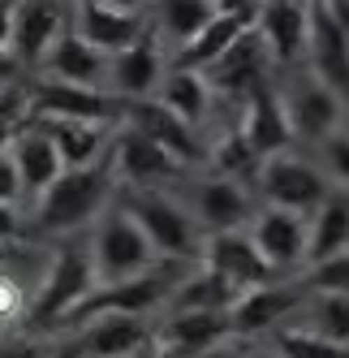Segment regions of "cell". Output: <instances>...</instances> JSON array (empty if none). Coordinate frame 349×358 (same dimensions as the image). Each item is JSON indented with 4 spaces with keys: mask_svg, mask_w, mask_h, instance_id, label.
Masks as SVG:
<instances>
[{
    "mask_svg": "<svg viewBox=\"0 0 349 358\" xmlns=\"http://www.w3.org/2000/svg\"><path fill=\"white\" fill-rule=\"evenodd\" d=\"M22 315V285L13 276H0V320Z\"/></svg>",
    "mask_w": 349,
    "mask_h": 358,
    "instance_id": "obj_39",
    "label": "cell"
},
{
    "mask_svg": "<svg viewBox=\"0 0 349 358\" xmlns=\"http://www.w3.org/2000/svg\"><path fill=\"white\" fill-rule=\"evenodd\" d=\"M251 220V199L246 190L233 182V177H211L194 190V224L211 229V234H233V229H246Z\"/></svg>",
    "mask_w": 349,
    "mask_h": 358,
    "instance_id": "obj_24",
    "label": "cell"
},
{
    "mask_svg": "<svg viewBox=\"0 0 349 358\" xmlns=\"http://www.w3.org/2000/svg\"><path fill=\"white\" fill-rule=\"evenodd\" d=\"M112 186H117V177H112L108 156L99 164H87V169H65L57 177V186L47 194H39L35 229L39 234H69V229H82L108 203Z\"/></svg>",
    "mask_w": 349,
    "mask_h": 358,
    "instance_id": "obj_1",
    "label": "cell"
},
{
    "mask_svg": "<svg viewBox=\"0 0 349 358\" xmlns=\"http://www.w3.org/2000/svg\"><path fill=\"white\" fill-rule=\"evenodd\" d=\"M216 13H255L263 0H211Z\"/></svg>",
    "mask_w": 349,
    "mask_h": 358,
    "instance_id": "obj_42",
    "label": "cell"
},
{
    "mask_svg": "<svg viewBox=\"0 0 349 358\" xmlns=\"http://www.w3.org/2000/svg\"><path fill=\"white\" fill-rule=\"evenodd\" d=\"M311 73L332 87L341 99H349V31L328 5H311Z\"/></svg>",
    "mask_w": 349,
    "mask_h": 358,
    "instance_id": "obj_12",
    "label": "cell"
},
{
    "mask_svg": "<svg viewBox=\"0 0 349 358\" xmlns=\"http://www.w3.org/2000/svg\"><path fill=\"white\" fill-rule=\"evenodd\" d=\"M108 164H112V177L126 182L130 190H156V186L168 182V177L181 173V160L168 156L156 138H147L142 130H134V125H126V130L112 134Z\"/></svg>",
    "mask_w": 349,
    "mask_h": 358,
    "instance_id": "obj_7",
    "label": "cell"
},
{
    "mask_svg": "<svg viewBox=\"0 0 349 358\" xmlns=\"http://www.w3.org/2000/svg\"><path fill=\"white\" fill-rule=\"evenodd\" d=\"M233 337V320L229 311H172V320L156 332V341L177 350L186 358H203L220 341Z\"/></svg>",
    "mask_w": 349,
    "mask_h": 358,
    "instance_id": "obj_22",
    "label": "cell"
},
{
    "mask_svg": "<svg viewBox=\"0 0 349 358\" xmlns=\"http://www.w3.org/2000/svg\"><path fill=\"white\" fill-rule=\"evenodd\" d=\"M160 108H168L172 117H177L181 125H190V130H198V125L207 121L211 113V87L203 73H194V69H164V78H160V91L151 95Z\"/></svg>",
    "mask_w": 349,
    "mask_h": 358,
    "instance_id": "obj_26",
    "label": "cell"
},
{
    "mask_svg": "<svg viewBox=\"0 0 349 358\" xmlns=\"http://www.w3.org/2000/svg\"><path fill=\"white\" fill-rule=\"evenodd\" d=\"M73 358H82V354H73Z\"/></svg>",
    "mask_w": 349,
    "mask_h": 358,
    "instance_id": "obj_47",
    "label": "cell"
},
{
    "mask_svg": "<svg viewBox=\"0 0 349 358\" xmlns=\"http://www.w3.org/2000/svg\"><path fill=\"white\" fill-rule=\"evenodd\" d=\"M0 358H47L39 345H0Z\"/></svg>",
    "mask_w": 349,
    "mask_h": 358,
    "instance_id": "obj_43",
    "label": "cell"
},
{
    "mask_svg": "<svg viewBox=\"0 0 349 358\" xmlns=\"http://www.w3.org/2000/svg\"><path fill=\"white\" fill-rule=\"evenodd\" d=\"M156 9H160V31L172 35V43H177V48H186L216 17L211 0H156Z\"/></svg>",
    "mask_w": 349,
    "mask_h": 358,
    "instance_id": "obj_32",
    "label": "cell"
},
{
    "mask_svg": "<svg viewBox=\"0 0 349 358\" xmlns=\"http://www.w3.org/2000/svg\"><path fill=\"white\" fill-rule=\"evenodd\" d=\"M0 255H5V250H0Z\"/></svg>",
    "mask_w": 349,
    "mask_h": 358,
    "instance_id": "obj_48",
    "label": "cell"
},
{
    "mask_svg": "<svg viewBox=\"0 0 349 358\" xmlns=\"http://www.w3.org/2000/svg\"><path fill=\"white\" fill-rule=\"evenodd\" d=\"M311 246H306V264H319L328 255L349 250V190H328V199L311 212Z\"/></svg>",
    "mask_w": 349,
    "mask_h": 358,
    "instance_id": "obj_30",
    "label": "cell"
},
{
    "mask_svg": "<svg viewBox=\"0 0 349 358\" xmlns=\"http://www.w3.org/2000/svg\"><path fill=\"white\" fill-rule=\"evenodd\" d=\"M147 31L142 17H126V13H112L104 9L99 0H78V39H87L91 48H99V52H121V48H130L138 35Z\"/></svg>",
    "mask_w": 349,
    "mask_h": 358,
    "instance_id": "obj_28",
    "label": "cell"
},
{
    "mask_svg": "<svg viewBox=\"0 0 349 358\" xmlns=\"http://www.w3.org/2000/svg\"><path fill=\"white\" fill-rule=\"evenodd\" d=\"M172 289H177V280H172L168 268H151L142 276H130V280H117V285H99L78 311H73V320H104V315H134L142 320L147 311H156L160 302L172 298Z\"/></svg>",
    "mask_w": 349,
    "mask_h": 358,
    "instance_id": "obj_6",
    "label": "cell"
},
{
    "mask_svg": "<svg viewBox=\"0 0 349 358\" xmlns=\"http://www.w3.org/2000/svg\"><path fill=\"white\" fill-rule=\"evenodd\" d=\"M302 5H311V0H302Z\"/></svg>",
    "mask_w": 349,
    "mask_h": 358,
    "instance_id": "obj_46",
    "label": "cell"
},
{
    "mask_svg": "<svg viewBox=\"0 0 349 358\" xmlns=\"http://www.w3.org/2000/svg\"><path fill=\"white\" fill-rule=\"evenodd\" d=\"M31 125L39 134L52 138V147L61 151V164L65 169H87V164H99L104 151L112 143L108 125L99 121H65V117H31Z\"/></svg>",
    "mask_w": 349,
    "mask_h": 358,
    "instance_id": "obj_21",
    "label": "cell"
},
{
    "mask_svg": "<svg viewBox=\"0 0 349 358\" xmlns=\"http://www.w3.org/2000/svg\"><path fill=\"white\" fill-rule=\"evenodd\" d=\"M255 173H259V194L267 199V208H285V212H297V216H311L332 190L328 173L315 169L311 160L289 156V151L259 160Z\"/></svg>",
    "mask_w": 349,
    "mask_h": 358,
    "instance_id": "obj_5",
    "label": "cell"
},
{
    "mask_svg": "<svg viewBox=\"0 0 349 358\" xmlns=\"http://www.w3.org/2000/svg\"><path fill=\"white\" fill-rule=\"evenodd\" d=\"M31 117H65V121H99L112 125L126 117V99L108 91H87V87H65L43 78L31 95Z\"/></svg>",
    "mask_w": 349,
    "mask_h": 358,
    "instance_id": "obj_11",
    "label": "cell"
},
{
    "mask_svg": "<svg viewBox=\"0 0 349 358\" xmlns=\"http://www.w3.org/2000/svg\"><path fill=\"white\" fill-rule=\"evenodd\" d=\"M121 121L134 125V130H142L147 138H156L168 156H177L181 164H203L207 160V147H198L194 130L181 125L168 108H160L156 99H134V104H126V117H121Z\"/></svg>",
    "mask_w": 349,
    "mask_h": 358,
    "instance_id": "obj_20",
    "label": "cell"
},
{
    "mask_svg": "<svg viewBox=\"0 0 349 358\" xmlns=\"http://www.w3.org/2000/svg\"><path fill=\"white\" fill-rule=\"evenodd\" d=\"M302 289H306V294H345V298H349V250L311 264Z\"/></svg>",
    "mask_w": 349,
    "mask_h": 358,
    "instance_id": "obj_34",
    "label": "cell"
},
{
    "mask_svg": "<svg viewBox=\"0 0 349 358\" xmlns=\"http://www.w3.org/2000/svg\"><path fill=\"white\" fill-rule=\"evenodd\" d=\"M281 104H285V117H289V130L293 138H311V143H323L341 130V117H345V99L323 87L315 73H297V78L281 91Z\"/></svg>",
    "mask_w": 349,
    "mask_h": 358,
    "instance_id": "obj_8",
    "label": "cell"
},
{
    "mask_svg": "<svg viewBox=\"0 0 349 358\" xmlns=\"http://www.w3.org/2000/svg\"><path fill=\"white\" fill-rule=\"evenodd\" d=\"M306 332L349 350V298L345 294H306Z\"/></svg>",
    "mask_w": 349,
    "mask_h": 358,
    "instance_id": "obj_31",
    "label": "cell"
},
{
    "mask_svg": "<svg viewBox=\"0 0 349 358\" xmlns=\"http://www.w3.org/2000/svg\"><path fill=\"white\" fill-rule=\"evenodd\" d=\"M242 108H246V117H242L237 130L246 134V143L255 147V156L259 160L281 156V151L289 147V138H293L285 104H281V91L272 87V83H263V87H255L251 95L242 99Z\"/></svg>",
    "mask_w": 349,
    "mask_h": 358,
    "instance_id": "obj_16",
    "label": "cell"
},
{
    "mask_svg": "<svg viewBox=\"0 0 349 358\" xmlns=\"http://www.w3.org/2000/svg\"><path fill=\"white\" fill-rule=\"evenodd\" d=\"M130 358H160V345H156V341H147V345H142L138 354H130Z\"/></svg>",
    "mask_w": 349,
    "mask_h": 358,
    "instance_id": "obj_45",
    "label": "cell"
},
{
    "mask_svg": "<svg viewBox=\"0 0 349 358\" xmlns=\"http://www.w3.org/2000/svg\"><path fill=\"white\" fill-rule=\"evenodd\" d=\"M17 138V117H0V151H9Z\"/></svg>",
    "mask_w": 349,
    "mask_h": 358,
    "instance_id": "obj_44",
    "label": "cell"
},
{
    "mask_svg": "<svg viewBox=\"0 0 349 358\" xmlns=\"http://www.w3.org/2000/svg\"><path fill=\"white\" fill-rule=\"evenodd\" d=\"M13 5L17 0H0V69L13 57Z\"/></svg>",
    "mask_w": 349,
    "mask_h": 358,
    "instance_id": "obj_38",
    "label": "cell"
},
{
    "mask_svg": "<svg viewBox=\"0 0 349 358\" xmlns=\"http://www.w3.org/2000/svg\"><path fill=\"white\" fill-rule=\"evenodd\" d=\"M255 31L267 43L272 65L302 61L311 43V5H302V0H263L255 13Z\"/></svg>",
    "mask_w": 349,
    "mask_h": 358,
    "instance_id": "obj_13",
    "label": "cell"
},
{
    "mask_svg": "<svg viewBox=\"0 0 349 358\" xmlns=\"http://www.w3.org/2000/svg\"><path fill=\"white\" fill-rule=\"evenodd\" d=\"M255 13H259V9H255ZM255 13H216L186 48H177V61H172V65H177V69H194V73L211 69V65L233 48L237 35H246V31L255 27Z\"/></svg>",
    "mask_w": 349,
    "mask_h": 358,
    "instance_id": "obj_25",
    "label": "cell"
},
{
    "mask_svg": "<svg viewBox=\"0 0 349 358\" xmlns=\"http://www.w3.org/2000/svg\"><path fill=\"white\" fill-rule=\"evenodd\" d=\"M126 212L138 220V229L147 234V242L156 246V255L203 264V238H198V224L181 203H172L160 190H130Z\"/></svg>",
    "mask_w": 349,
    "mask_h": 358,
    "instance_id": "obj_3",
    "label": "cell"
},
{
    "mask_svg": "<svg viewBox=\"0 0 349 358\" xmlns=\"http://www.w3.org/2000/svg\"><path fill=\"white\" fill-rule=\"evenodd\" d=\"M9 156H13V164H17L22 194H31V199L47 194V190L57 186V177L65 173L61 151L52 147V138H47V134H39L35 125L17 130V138H13V147H9Z\"/></svg>",
    "mask_w": 349,
    "mask_h": 358,
    "instance_id": "obj_23",
    "label": "cell"
},
{
    "mask_svg": "<svg viewBox=\"0 0 349 358\" xmlns=\"http://www.w3.org/2000/svg\"><path fill=\"white\" fill-rule=\"evenodd\" d=\"M267 69H272V52H267L263 35L251 27L246 35H237L229 52H224L211 69H203V73H207V87L211 91H224V95L246 99L255 87L267 83Z\"/></svg>",
    "mask_w": 349,
    "mask_h": 358,
    "instance_id": "obj_14",
    "label": "cell"
},
{
    "mask_svg": "<svg viewBox=\"0 0 349 358\" xmlns=\"http://www.w3.org/2000/svg\"><path fill=\"white\" fill-rule=\"evenodd\" d=\"M91 264H95L99 285H117V280L151 272L156 246L147 242V234L138 229V220L126 208H112L104 220H99L95 238H91Z\"/></svg>",
    "mask_w": 349,
    "mask_h": 358,
    "instance_id": "obj_2",
    "label": "cell"
},
{
    "mask_svg": "<svg viewBox=\"0 0 349 358\" xmlns=\"http://www.w3.org/2000/svg\"><path fill=\"white\" fill-rule=\"evenodd\" d=\"M13 238H22V220H17V208L0 203V250H5Z\"/></svg>",
    "mask_w": 349,
    "mask_h": 358,
    "instance_id": "obj_40",
    "label": "cell"
},
{
    "mask_svg": "<svg viewBox=\"0 0 349 358\" xmlns=\"http://www.w3.org/2000/svg\"><path fill=\"white\" fill-rule=\"evenodd\" d=\"M95 289H99V276H95V264H91V246L69 242L52 255V268L43 276V289L31 306V320L35 324H57V320L78 311Z\"/></svg>",
    "mask_w": 349,
    "mask_h": 358,
    "instance_id": "obj_4",
    "label": "cell"
},
{
    "mask_svg": "<svg viewBox=\"0 0 349 358\" xmlns=\"http://www.w3.org/2000/svg\"><path fill=\"white\" fill-rule=\"evenodd\" d=\"M151 337V328L134 315H104V320H91L82 328V358H130L138 354Z\"/></svg>",
    "mask_w": 349,
    "mask_h": 358,
    "instance_id": "obj_27",
    "label": "cell"
},
{
    "mask_svg": "<svg viewBox=\"0 0 349 358\" xmlns=\"http://www.w3.org/2000/svg\"><path fill=\"white\" fill-rule=\"evenodd\" d=\"M246 234H251L255 250L267 259V268L276 276L306 264V246H311V220L306 216L285 212V208H263Z\"/></svg>",
    "mask_w": 349,
    "mask_h": 358,
    "instance_id": "obj_9",
    "label": "cell"
},
{
    "mask_svg": "<svg viewBox=\"0 0 349 358\" xmlns=\"http://www.w3.org/2000/svg\"><path fill=\"white\" fill-rule=\"evenodd\" d=\"M61 35H65V13L52 0H17L13 5V57L17 61L43 65Z\"/></svg>",
    "mask_w": 349,
    "mask_h": 358,
    "instance_id": "obj_17",
    "label": "cell"
},
{
    "mask_svg": "<svg viewBox=\"0 0 349 358\" xmlns=\"http://www.w3.org/2000/svg\"><path fill=\"white\" fill-rule=\"evenodd\" d=\"M306 302V289L302 285H281V280H272V285H259V289H246L242 302L229 311L233 320V337H255V332H267L276 328L289 311Z\"/></svg>",
    "mask_w": 349,
    "mask_h": 358,
    "instance_id": "obj_19",
    "label": "cell"
},
{
    "mask_svg": "<svg viewBox=\"0 0 349 358\" xmlns=\"http://www.w3.org/2000/svg\"><path fill=\"white\" fill-rule=\"evenodd\" d=\"M211 164H216L224 177H237L242 169H259V156H255V147L246 143V134L233 130V134H224V138L211 147Z\"/></svg>",
    "mask_w": 349,
    "mask_h": 358,
    "instance_id": "obj_35",
    "label": "cell"
},
{
    "mask_svg": "<svg viewBox=\"0 0 349 358\" xmlns=\"http://www.w3.org/2000/svg\"><path fill=\"white\" fill-rule=\"evenodd\" d=\"M276 358H349V350L315 337L306 328H276Z\"/></svg>",
    "mask_w": 349,
    "mask_h": 358,
    "instance_id": "obj_33",
    "label": "cell"
},
{
    "mask_svg": "<svg viewBox=\"0 0 349 358\" xmlns=\"http://www.w3.org/2000/svg\"><path fill=\"white\" fill-rule=\"evenodd\" d=\"M160 78H164V52H160V35L156 31H142L130 48L112 52L108 61V95L126 99H151L160 91Z\"/></svg>",
    "mask_w": 349,
    "mask_h": 358,
    "instance_id": "obj_10",
    "label": "cell"
},
{
    "mask_svg": "<svg viewBox=\"0 0 349 358\" xmlns=\"http://www.w3.org/2000/svg\"><path fill=\"white\" fill-rule=\"evenodd\" d=\"M203 264L216 268L220 276H229L233 285L242 289H259V285H272L276 272L267 268V259L255 250L251 234L246 229H233V234H211L203 242Z\"/></svg>",
    "mask_w": 349,
    "mask_h": 358,
    "instance_id": "obj_15",
    "label": "cell"
},
{
    "mask_svg": "<svg viewBox=\"0 0 349 358\" xmlns=\"http://www.w3.org/2000/svg\"><path fill=\"white\" fill-rule=\"evenodd\" d=\"M22 199V182H17V164H13V156L9 151H0V203H13Z\"/></svg>",
    "mask_w": 349,
    "mask_h": 358,
    "instance_id": "obj_37",
    "label": "cell"
},
{
    "mask_svg": "<svg viewBox=\"0 0 349 358\" xmlns=\"http://www.w3.org/2000/svg\"><path fill=\"white\" fill-rule=\"evenodd\" d=\"M242 285H233L229 276H220L216 268H198L194 276H186L177 289H172V311H233L242 302Z\"/></svg>",
    "mask_w": 349,
    "mask_h": 358,
    "instance_id": "obj_29",
    "label": "cell"
},
{
    "mask_svg": "<svg viewBox=\"0 0 349 358\" xmlns=\"http://www.w3.org/2000/svg\"><path fill=\"white\" fill-rule=\"evenodd\" d=\"M104 9H112V13H126V17H147V9L156 5V0H99Z\"/></svg>",
    "mask_w": 349,
    "mask_h": 358,
    "instance_id": "obj_41",
    "label": "cell"
},
{
    "mask_svg": "<svg viewBox=\"0 0 349 358\" xmlns=\"http://www.w3.org/2000/svg\"><path fill=\"white\" fill-rule=\"evenodd\" d=\"M255 358H259V354H255Z\"/></svg>",
    "mask_w": 349,
    "mask_h": 358,
    "instance_id": "obj_49",
    "label": "cell"
},
{
    "mask_svg": "<svg viewBox=\"0 0 349 358\" xmlns=\"http://www.w3.org/2000/svg\"><path fill=\"white\" fill-rule=\"evenodd\" d=\"M108 52L91 48L87 39H78L73 31H65L57 39V48L43 61V78L65 83V87H87V91H104L108 87Z\"/></svg>",
    "mask_w": 349,
    "mask_h": 358,
    "instance_id": "obj_18",
    "label": "cell"
},
{
    "mask_svg": "<svg viewBox=\"0 0 349 358\" xmlns=\"http://www.w3.org/2000/svg\"><path fill=\"white\" fill-rule=\"evenodd\" d=\"M323 164H328V177L341 182V190H349V134L345 130L323 138Z\"/></svg>",
    "mask_w": 349,
    "mask_h": 358,
    "instance_id": "obj_36",
    "label": "cell"
}]
</instances>
